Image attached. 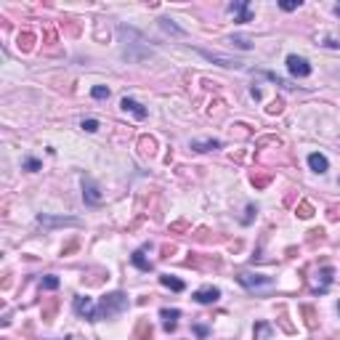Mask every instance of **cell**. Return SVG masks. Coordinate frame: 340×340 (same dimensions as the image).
<instances>
[{"label":"cell","mask_w":340,"mask_h":340,"mask_svg":"<svg viewBox=\"0 0 340 340\" xmlns=\"http://www.w3.org/2000/svg\"><path fill=\"white\" fill-rule=\"evenodd\" d=\"M128 295L125 292H109V295L101 298V303L96 306V322L98 319H112V316L122 314L128 308Z\"/></svg>","instance_id":"obj_1"},{"label":"cell","mask_w":340,"mask_h":340,"mask_svg":"<svg viewBox=\"0 0 340 340\" xmlns=\"http://www.w3.org/2000/svg\"><path fill=\"white\" fill-rule=\"evenodd\" d=\"M237 282L242 284V287H247V290H255V287H271V284H274L271 276H263V274H250V271L237 274Z\"/></svg>","instance_id":"obj_2"},{"label":"cell","mask_w":340,"mask_h":340,"mask_svg":"<svg viewBox=\"0 0 340 340\" xmlns=\"http://www.w3.org/2000/svg\"><path fill=\"white\" fill-rule=\"evenodd\" d=\"M75 314L83 316V319H88V322H96V306H93V300H90L88 295H77L75 298Z\"/></svg>","instance_id":"obj_3"},{"label":"cell","mask_w":340,"mask_h":340,"mask_svg":"<svg viewBox=\"0 0 340 340\" xmlns=\"http://www.w3.org/2000/svg\"><path fill=\"white\" fill-rule=\"evenodd\" d=\"M287 69H290L292 77H308L311 75V64H308L303 56H295V53L287 56Z\"/></svg>","instance_id":"obj_4"},{"label":"cell","mask_w":340,"mask_h":340,"mask_svg":"<svg viewBox=\"0 0 340 340\" xmlns=\"http://www.w3.org/2000/svg\"><path fill=\"white\" fill-rule=\"evenodd\" d=\"M229 11L234 13V21H239V24L253 21V11H250V3H247V0H234V3L229 5Z\"/></svg>","instance_id":"obj_5"},{"label":"cell","mask_w":340,"mask_h":340,"mask_svg":"<svg viewBox=\"0 0 340 340\" xmlns=\"http://www.w3.org/2000/svg\"><path fill=\"white\" fill-rule=\"evenodd\" d=\"M83 199L88 205H98V202H101V191H98V186L93 183V178H83Z\"/></svg>","instance_id":"obj_6"},{"label":"cell","mask_w":340,"mask_h":340,"mask_svg":"<svg viewBox=\"0 0 340 340\" xmlns=\"http://www.w3.org/2000/svg\"><path fill=\"white\" fill-rule=\"evenodd\" d=\"M160 316H162V327H165V332H175V327H178V319H181V311H178V308H162Z\"/></svg>","instance_id":"obj_7"},{"label":"cell","mask_w":340,"mask_h":340,"mask_svg":"<svg viewBox=\"0 0 340 340\" xmlns=\"http://www.w3.org/2000/svg\"><path fill=\"white\" fill-rule=\"evenodd\" d=\"M197 300V303H202V306H207V303H215V300L221 298V290L218 287H202V290H197L194 295H191Z\"/></svg>","instance_id":"obj_8"},{"label":"cell","mask_w":340,"mask_h":340,"mask_svg":"<svg viewBox=\"0 0 340 340\" xmlns=\"http://www.w3.org/2000/svg\"><path fill=\"white\" fill-rule=\"evenodd\" d=\"M37 223H43V226H80L77 218H51V215H45V213L37 215Z\"/></svg>","instance_id":"obj_9"},{"label":"cell","mask_w":340,"mask_h":340,"mask_svg":"<svg viewBox=\"0 0 340 340\" xmlns=\"http://www.w3.org/2000/svg\"><path fill=\"white\" fill-rule=\"evenodd\" d=\"M120 106H122V109H125V112H130V114H136L138 120H144L146 114H149V112H146V109H144L141 104L136 101V98H128V96H125V98H122V101H120Z\"/></svg>","instance_id":"obj_10"},{"label":"cell","mask_w":340,"mask_h":340,"mask_svg":"<svg viewBox=\"0 0 340 340\" xmlns=\"http://www.w3.org/2000/svg\"><path fill=\"white\" fill-rule=\"evenodd\" d=\"M202 56H205V59H210V61H218V64H221V67H226V69H239V67H242V61H237V59H226V56H221V53L202 51Z\"/></svg>","instance_id":"obj_11"},{"label":"cell","mask_w":340,"mask_h":340,"mask_svg":"<svg viewBox=\"0 0 340 340\" xmlns=\"http://www.w3.org/2000/svg\"><path fill=\"white\" fill-rule=\"evenodd\" d=\"M189 146H191L194 152H210V149H221L223 144L218 141V138H202V141H199V138H194Z\"/></svg>","instance_id":"obj_12"},{"label":"cell","mask_w":340,"mask_h":340,"mask_svg":"<svg viewBox=\"0 0 340 340\" xmlns=\"http://www.w3.org/2000/svg\"><path fill=\"white\" fill-rule=\"evenodd\" d=\"M308 165H311V170H314V173H327L330 162H327V157H324V154L314 152V154H308Z\"/></svg>","instance_id":"obj_13"},{"label":"cell","mask_w":340,"mask_h":340,"mask_svg":"<svg viewBox=\"0 0 340 340\" xmlns=\"http://www.w3.org/2000/svg\"><path fill=\"white\" fill-rule=\"evenodd\" d=\"M152 324H149V319H141L136 324V332H133V338L136 340H152Z\"/></svg>","instance_id":"obj_14"},{"label":"cell","mask_w":340,"mask_h":340,"mask_svg":"<svg viewBox=\"0 0 340 340\" xmlns=\"http://www.w3.org/2000/svg\"><path fill=\"white\" fill-rule=\"evenodd\" d=\"M319 276H322V287L316 290V295H322V292H327V287L332 284V276H335V268H332V266H324L322 271H319Z\"/></svg>","instance_id":"obj_15"},{"label":"cell","mask_w":340,"mask_h":340,"mask_svg":"<svg viewBox=\"0 0 340 340\" xmlns=\"http://www.w3.org/2000/svg\"><path fill=\"white\" fill-rule=\"evenodd\" d=\"M130 260H133V266L141 268V271H152V260H146L144 250H136L133 255H130Z\"/></svg>","instance_id":"obj_16"},{"label":"cell","mask_w":340,"mask_h":340,"mask_svg":"<svg viewBox=\"0 0 340 340\" xmlns=\"http://www.w3.org/2000/svg\"><path fill=\"white\" fill-rule=\"evenodd\" d=\"M160 282L165 284L168 290H173V292H183V287H186V284H183L181 279H175V276H170V274H162Z\"/></svg>","instance_id":"obj_17"},{"label":"cell","mask_w":340,"mask_h":340,"mask_svg":"<svg viewBox=\"0 0 340 340\" xmlns=\"http://www.w3.org/2000/svg\"><path fill=\"white\" fill-rule=\"evenodd\" d=\"M271 178H274L271 173H250V181H253V186H255V189L268 186V181H271Z\"/></svg>","instance_id":"obj_18"},{"label":"cell","mask_w":340,"mask_h":340,"mask_svg":"<svg viewBox=\"0 0 340 340\" xmlns=\"http://www.w3.org/2000/svg\"><path fill=\"white\" fill-rule=\"evenodd\" d=\"M32 48H35V35L32 32H21L19 35V51L27 53V51H32Z\"/></svg>","instance_id":"obj_19"},{"label":"cell","mask_w":340,"mask_h":340,"mask_svg":"<svg viewBox=\"0 0 340 340\" xmlns=\"http://www.w3.org/2000/svg\"><path fill=\"white\" fill-rule=\"evenodd\" d=\"M59 284H61V282H59L56 274H45L43 279H40V287H43V290H56Z\"/></svg>","instance_id":"obj_20"},{"label":"cell","mask_w":340,"mask_h":340,"mask_svg":"<svg viewBox=\"0 0 340 340\" xmlns=\"http://www.w3.org/2000/svg\"><path fill=\"white\" fill-rule=\"evenodd\" d=\"M56 308H59V300H56V298L48 300V306L43 308V319H45V322H53V314H56Z\"/></svg>","instance_id":"obj_21"},{"label":"cell","mask_w":340,"mask_h":340,"mask_svg":"<svg viewBox=\"0 0 340 340\" xmlns=\"http://www.w3.org/2000/svg\"><path fill=\"white\" fill-rule=\"evenodd\" d=\"M295 215H298V218H311V215H314L311 202H300V205L295 207Z\"/></svg>","instance_id":"obj_22"},{"label":"cell","mask_w":340,"mask_h":340,"mask_svg":"<svg viewBox=\"0 0 340 340\" xmlns=\"http://www.w3.org/2000/svg\"><path fill=\"white\" fill-rule=\"evenodd\" d=\"M138 144H141V152H144V154H149V157L154 154V146H157V144H154V138H149V136H144Z\"/></svg>","instance_id":"obj_23"},{"label":"cell","mask_w":340,"mask_h":340,"mask_svg":"<svg viewBox=\"0 0 340 340\" xmlns=\"http://www.w3.org/2000/svg\"><path fill=\"white\" fill-rule=\"evenodd\" d=\"M231 43H234L237 48H242V51H250V48H253V43L247 40L245 35H234V37H231Z\"/></svg>","instance_id":"obj_24"},{"label":"cell","mask_w":340,"mask_h":340,"mask_svg":"<svg viewBox=\"0 0 340 340\" xmlns=\"http://www.w3.org/2000/svg\"><path fill=\"white\" fill-rule=\"evenodd\" d=\"M266 335H271V327H268L266 322H258V324H255V340H260Z\"/></svg>","instance_id":"obj_25"},{"label":"cell","mask_w":340,"mask_h":340,"mask_svg":"<svg viewBox=\"0 0 340 340\" xmlns=\"http://www.w3.org/2000/svg\"><path fill=\"white\" fill-rule=\"evenodd\" d=\"M90 96L98 98V101H101V98H109V88H106V85H96V88L90 90Z\"/></svg>","instance_id":"obj_26"},{"label":"cell","mask_w":340,"mask_h":340,"mask_svg":"<svg viewBox=\"0 0 340 340\" xmlns=\"http://www.w3.org/2000/svg\"><path fill=\"white\" fill-rule=\"evenodd\" d=\"M282 109H284V101H282V98H274V101L266 106V112H268V114H279Z\"/></svg>","instance_id":"obj_27"},{"label":"cell","mask_w":340,"mask_h":340,"mask_svg":"<svg viewBox=\"0 0 340 340\" xmlns=\"http://www.w3.org/2000/svg\"><path fill=\"white\" fill-rule=\"evenodd\" d=\"M303 314H306V324H308V327H316V314H314V308H311V306H303Z\"/></svg>","instance_id":"obj_28"},{"label":"cell","mask_w":340,"mask_h":340,"mask_svg":"<svg viewBox=\"0 0 340 340\" xmlns=\"http://www.w3.org/2000/svg\"><path fill=\"white\" fill-rule=\"evenodd\" d=\"M279 8H282V11H298V8H300V0H282Z\"/></svg>","instance_id":"obj_29"},{"label":"cell","mask_w":340,"mask_h":340,"mask_svg":"<svg viewBox=\"0 0 340 340\" xmlns=\"http://www.w3.org/2000/svg\"><path fill=\"white\" fill-rule=\"evenodd\" d=\"M83 130H88V133H96L98 130V120H83Z\"/></svg>","instance_id":"obj_30"},{"label":"cell","mask_w":340,"mask_h":340,"mask_svg":"<svg viewBox=\"0 0 340 340\" xmlns=\"http://www.w3.org/2000/svg\"><path fill=\"white\" fill-rule=\"evenodd\" d=\"M24 170H32V173H35V170H40V160L27 157V160H24Z\"/></svg>","instance_id":"obj_31"},{"label":"cell","mask_w":340,"mask_h":340,"mask_svg":"<svg viewBox=\"0 0 340 340\" xmlns=\"http://www.w3.org/2000/svg\"><path fill=\"white\" fill-rule=\"evenodd\" d=\"M162 29H168V32H173V35H183L181 29L175 27V24H173V21H170V19H162Z\"/></svg>","instance_id":"obj_32"},{"label":"cell","mask_w":340,"mask_h":340,"mask_svg":"<svg viewBox=\"0 0 340 340\" xmlns=\"http://www.w3.org/2000/svg\"><path fill=\"white\" fill-rule=\"evenodd\" d=\"M316 239H319V242L324 239V229H311L308 231V242H316Z\"/></svg>","instance_id":"obj_33"},{"label":"cell","mask_w":340,"mask_h":340,"mask_svg":"<svg viewBox=\"0 0 340 340\" xmlns=\"http://www.w3.org/2000/svg\"><path fill=\"white\" fill-rule=\"evenodd\" d=\"M266 77H268V80H274L276 85H282V88H292V85H290L287 80H282V77H276L274 72H266Z\"/></svg>","instance_id":"obj_34"},{"label":"cell","mask_w":340,"mask_h":340,"mask_svg":"<svg viewBox=\"0 0 340 340\" xmlns=\"http://www.w3.org/2000/svg\"><path fill=\"white\" fill-rule=\"evenodd\" d=\"M186 229H189L186 221H178V223H173V226H170V231H173V234H175V231H186Z\"/></svg>","instance_id":"obj_35"},{"label":"cell","mask_w":340,"mask_h":340,"mask_svg":"<svg viewBox=\"0 0 340 340\" xmlns=\"http://www.w3.org/2000/svg\"><path fill=\"white\" fill-rule=\"evenodd\" d=\"M175 253V245H162V258H170Z\"/></svg>","instance_id":"obj_36"},{"label":"cell","mask_w":340,"mask_h":340,"mask_svg":"<svg viewBox=\"0 0 340 340\" xmlns=\"http://www.w3.org/2000/svg\"><path fill=\"white\" fill-rule=\"evenodd\" d=\"M255 213H258V210H255V205H247V215H245V223H250Z\"/></svg>","instance_id":"obj_37"},{"label":"cell","mask_w":340,"mask_h":340,"mask_svg":"<svg viewBox=\"0 0 340 340\" xmlns=\"http://www.w3.org/2000/svg\"><path fill=\"white\" fill-rule=\"evenodd\" d=\"M194 332H197L199 338H207V327H205V324H197V327H194Z\"/></svg>","instance_id":"obj_38"},{"label":"cell","mask_w":340,"mask_h":340,"mask_svg":"<svg viewBox=\"0 0 340 340\" xmlns=\"http://www.w3.org/2000/svg\"><path fill=\"white\" fill-rule=\"evenodd\" d=\"M340 218V210H338V207H332V210H330V221H338Z\"/></svg>","instance_id":"obj_39"},{"label":"cell","mask_w":340,"mask_h":340,"mask_svg":"<svg viewBox=\"0 0 340 340\" xmlns=\"http://www.w3.org/2000/svg\"><path fill=\"white\" fill-rule=\"evenodd\" d=\"M335 16H340V3L335 5Z\"/></svg>","instance_id":"obj_40"},{"label":"cell","mask_w":340,"mask_h":340,"mask_svg":"<svg viewBox=\"0 0 340 340\" xmlns=\"http://www.w3.org/2000/svg\"><path fill=\"white\" fill-rule=\"evenodd\" d=\"M338 308H340V306H338Z\"/></svg>","instance_id":"obj_41"}]
</instances>
